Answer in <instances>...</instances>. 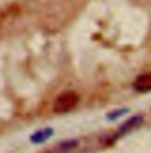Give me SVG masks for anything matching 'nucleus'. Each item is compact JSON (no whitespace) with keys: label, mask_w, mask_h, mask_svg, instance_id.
Returning <instances> with one entry per match:
<instances>
[{"label":"nucleus","mask_w":151,"mask_h":153,"mask_svg":"<svg viewBox=\"0 0 151 153\" xmlns=\"http://www.w3.org/2000/svg\"><path fill=\"white\" fill-rule=\"evenodd\" d=\"M78 101H79V97H78L77 93L65 91L56 99V101L53 103V112L59 113V114L70 112L71 109H73L77 106Z\"/></svg>","instance_id":"f257e3e1"},{"label":"nucleus","mask_w":151,"mask_h":153,"mask_svg":"<svg viewBox=\"0 0 151 153\" xmlns=\"http://www.w3.org/2000/svg\"><path fill=\"white\" fill-rule=\"evenodd\" d=\"M133 87L139 93L151 91V73L142 74L137 77L133 82Z\"/></svg>","instance_id":"f03ea898"},{"label":"nucleus","mask_w":151,"mask_h":153,"mask_svg":"<svg viewBox=\"0 0 151 153\" xmlns=\"http://www.w3.org/2000/svg\"><path fill=\"white\" fill-rule=\"evenodd\" d=\"M142 122H143V117L141 116V115H137V116H133V117H131L129 121H126L122 127H120V129H119V135H123V134H125V133H128V132H130L131 129H133V128H136V127H138V126H141L142 125Z\"/></svg>","instance_id":"7ed1b4c3"},{"label":"nucleus","mask_w":151,"mask_h":153,"mask_svg":"<svg viewBox=\"0 0 151 153\" xmlns=\"http://www.w3.org/2000/svg\"><path fill=\"white\" fill-rule=\"evenodd\" d=\"M52 134H53V129L46 128V129H44V131H38L36 134H33V135L31 137V140H32V143H36V144L44 143V141L47 140Z\"/></svg>","instance_id":"20e7f679"},{"label":"nucleus","mask_w":151,"mask_h":153,"mask_svg":"<svg viewBox=\"0 0 151 153\" xmlns=\"http://www.w3.org/2000/svg\"><path fill=\"white\" fill-rule=\"evenodd\" d=\"M77 145H78L77 140H65V141L60 143V144L57 146L56 151H57V152H59V153L69 152V151L73 150L76 146H77Z\"/></svg>","instance_id":"39448f33"},{"label":"nucleus","mask_w":151,"mask_h":153,"mask_svg":"<svg viewBox=\"0 0 151 153\" xmlns=\"http://www.w3.org/2000/svg\"><path fill=\"white\" fill-rule=\"evenodd\" d=\"M128 112V109H120V111H116V112H112L108 115V119H111V120H114L116 117H119L123 114H125Z\"/></svg>","instance_id":"423d86ee"}]
</instances>
